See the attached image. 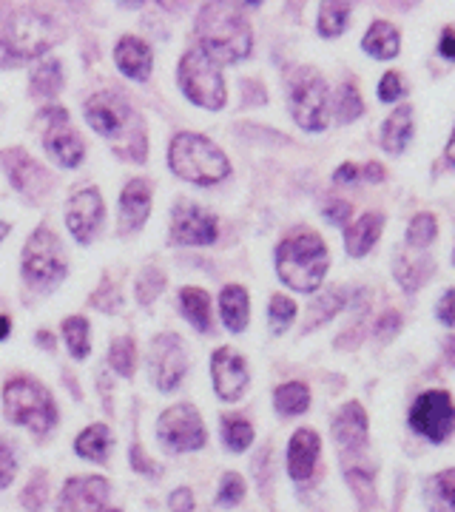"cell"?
Listing matches in <instances>:
<instances>
[{"label": "cell", "instance_id": "cell-40", "mask_svg": "<svg viewBox=\"0 0 455 512\" xmlns=\"http://www.w3.org/2000/svg\"><path fill=\"white\" fill-rule=\"evenodd\" d=\"M268 316H271L273 333H285V330L291 328L293 319H296V302L288 299V296H273Z\"/></svg>", "mask_w": 455, "mask_h": 512}, {"label": "cell", "instance_id": "cell-44", "mask_svg": "<svg viewBox=\"0 0 455 512\" xmlns=\"http://www.w3.org/2000/svg\"><path fill=\"white\" fill-rule=\"evenodd\" d=\"M401 94H404V83L396 72H387L379 83V100L382 103H396Z\"/></svg>", "mask_w": 455, "mask_h": 512}, {"label": "cell", "instance_id": "cell-45", "mask_svg": "<svg viewBox=\"0 0 455 512\" xmlns=\"http://www.w3.org/2000/svg\"><path fill=\"white\" fill-rule=\"evenodd\" d=\"M43 501H46V481L37 476L29 487H26V493H23V504H26V510L29 512H40L43 510Z\"/></svg>", "mask_w": 455, "mask_h": 512}, {"label": "cell", "instance_id": "cell-15", "mask_svg": "<svg viewBox=\"0 0 455 512\" xmlns=\"http://www.w3.org/2000/svg\"><path fill=\"white\" fill-rule=\"evenodd\" d=\"M103 197L97 188H86V191H77L69 202V211H66V222H69V231L77 242H91L94 234L100 231L103 225Z\"/></svg>", "mask_w": 455, "mask_h": 512}, {"label": "cell", "instance_id": "cell-49", "mask_svg": "<svg viewBox=\"0 0 455 512\" xmlns=\"http://www.w3.org/2000/svg\"><path fill=\"white\" fill-rule=\"evenodd\" d=\"M350 205H347L345 200H333L325 205V220H330L333 225H347V220H350Z\"/></svg>", "mask_w": 455, "mask_h": 512}, {"label": "cell", "instance_id": "cell-20", "mask_svg": "<svg viewBox=\"0 0 455 512\" xmlns=\"http://www.w3.org/2000/svg\"><path fill=\"white\" fill-rule=\"evenodd\" d=\"M319 450H322V441L313 430L302 427L293 433L291 444H288V473H291L293 481H308L313 476Z\"/></svg>", "mask_w": 455, "mask_h": 512}, {"label": "cell", "instance_id": "cell-27", "mask_svg": "<svg viewBox=\"0 0 455 512\" xmlns=\"http://www.w3.org/2000/svg\"><path fill=\"white\" fill-rule=\"evenodd\" d=\"M413 137V109L399 106L382 126V148L387 154H401Z\"/></svg>", "mask_w": 455, "mask_h": 512}, {"label": "cell", "instance_id": "cell-23", "mask_svg": "<svg viewBox=\"0 0 455 512\" xmlns=\"http://www.w3.org/2000/svg\"><path fill=\"white\" fill-rule=\"evenodd\" d=\"M433 271H436V265L424 251H410V254L401 251V254H396V262H393V274H396L399 285L407 293L419 291Z\"/></svg>", "mask_w": 455, "mask_h": 512}, {"label": "cell", "instance_id": "cell-56", "mask_svg": "<svg viewBox=\"0 0 455 512\" xmlns=\"http://www.w3.org/2000/svg\"><path fill=\"white\" fill-rule=\"evenodd\" d=\"M444 353H447V362L455 367V336L444 339Z\"/></svg>", "mask_w": 455, "mask_h": 512}, {"label": "cell", "instance_id": "cell-21", "mask_svg": "<svg viewBox=\"0 0 455 512\" xmlns=\"http://www.w3.org/2000/svg\"><path fill=\"white\" fill-rule=\"evenodd\" d=\"M114 60L120 66V72L131 77V80H146L151 74V63H154V55H151V46L140 37H120L117 49H114Z\"/></svg>", "mask_w": 455, "mask_h": 512}, {"label": "cell", "instance_id": "cell-46", "mask_svg": "<svg viewBox=\"0 0 455 512\" xmlns=\"http://www.w3.org/2000/svg\"><path fill=\"white\" fill-rule=\"evenodd\" d=\"M165 279L160 271H146V276L140 279V302H154L157 293L163 291Z\"/></svg>", "mask_w": 455, "mask_h": 512}, {"label": "cell", "instance_id": "cell-26", "mask_svg": "<svg viewBox=\"0 0 455 512\" xmlns=\"http://www.w3.org/2000/svg\"><path fill=\"white\" fill-rule=\"evenodd\" d=\"M362 46H364V52H367L370 57H376V60H393V57L399 55L401 37L393 23H387V20H376V23L367 29Z\"/></svg>", "mask_w": 455, "mask_h": 512}, {"label": "cell", "instance_id": "cell-8", "mask_svg": "<svg viewBox=\"0 0 455 512\" xmlns=\"http://www.w3.org/2000/svg\"><path fill=\"white\" fill-rule=\"evenodd\" d=\"M180 86L191 103L202 109L217 111L225 106V80L219 74L217 63L208 60L200 49L188 52L180 63Z\"/></svg>", "mask_w": 455, "mask_h": 512}, {"label": "cell", "instance_id": "cell-30", "mask_svg": "<svg viewBox=\"0 0 455 512\" xmlns=\"http://www.w3.org/2000/svg\"><path fill=\"white\" fill-rule=\"evenodd\" d=\"M180 305L182 313H185V319H188L194 328H211V296L202 291V288H182Z\"/></svg>", "mask_w": 455, "mask_h": 512}, {"label": "cell", "instance_id": "cell-1", "mask_svg": "<svg viewBox=\"0 0 455 512\" xmlns=\"http://www.w3.org/2000/svg\"><path fill=\"white\" fill-rule=\"evenodd\" d=\"M86 120L89 126L109 140V146L134 163L146 157V131L140 114L131 109L126 97L114 92H100L86 100Z\"/></svg>", "mask_w": 455, "mask_h": 512}, {"label": "cell", "instance_id": "cell-16", "mask_svg": "<svg viewBox=\"0 0 455 512\" xmlns=\"http://www.w3.org/2000/svg\"><path fill=\"white\" fill-rule=\"evenodd\" d=\"M211 376H214V387H217L219 399H225V402H237L239 396L245 393V387H248V365L231 348H219L214 353Z\"/></svg>", "mask_w": 455, "mask_h": 512}, {"label": "cell", "instance_id": "cell-2", "mask_svg": "<svg viewBox=\"0 0 455 512\" xmlns=\"http://www.w3.org/2000/svg\"><path fill=\"white\" fill-rule=\"evenodd\" d=\"M200 52L214 63H237L251 55V26L231 3H208L197 18Z\"/></svg>", "mask_w": 455, "mask_h": 512}, {"label": "cell", "instance_id": "cell-48", "mask_svg": "<svg viewBox=\"0 0 455 512\" xmlns=\"http://www.w3.org/2000/svg\"><path fill=\"white\" fill-rule=\"evenodd\" d=\"M438 319H441V325H447V328H455V288L441 296V302H438Z\"/></svg>", "mask_w": 455, "mask_h": 512}, {"label": "cell", "instance_id": "cell-11", "mask_svg": "<svg viewBox=\"0 0 455 512\" xmlns=\"http://www.w3.org/2000/svg\"><path fill=\"white\" fill-rule=\"evenodd\" d=\"M157 433L165 447L174 453L200 450L205 444V424H202L200 413L188 404H177V407L165 410L157 424Z\"/></svg>", "mask_w": 455, "mask_h": 512}, {"label": "cell", "instance_id": "cell-52", "mask_svg": "<svg viewBox=\"0 0 455 512\" xmlns=\"http://www.w3.org/2000/svg\"><path fill=\"white\" fill-rule=\"evenodd\" d=\"M438 52L447 57V60H455V29H444L441 43H438Z\"/></svg>", "mask_w": 455, "mask_h": 512}, {"label": "cell", "instance_id": "cell-5", "mask_svg": "<svg viewBox=\"0 0 455 512\" xmlns=\"http://www.w3.org/2000/svg\"><path fill=\"white\" fill-rule=\"evenodd\" d=\"M3 402H6V419L12 424H23L32 433H49L52 424L57 421V410L49 390L43 384L32 382L26 376L12 379L3 390Z\"/></svg>", "mask_w": 455, "mask_h": 512}, {"label": "cell", "instance_id": "cell-61", "mask_svg": "<svg viewBox=\"0 0 455 512\" xmlns=\"http://www.w3.org/2000/svg\"><path fill=\"white\" fill-rule=\"evenodd\" d=\"M109 512H120V510H109Z\"/></svg>", "mask_w": 455, "mask_h": 512}, {"label": "cell", "instance_id": "cell-22", "mask_svg": "<svg viewBox=\"0 0 455 512\" xmlns=\"http://www.w3.org/2000/svg\"><path fill=\"white\" fill-rule=\"evenodd\" d=\"M151 214V191L146 180H131L120 194V225L123 231H137Z\"/></svg>", "mask_w": 455, "mask_h": 512}, {"label": "cell", "instance_id": "cell-47", "mask_svg": "<svg viewBox=\"0 0 455 512\" xmlns=\"http://www.w3.org/2000/svg\"><path fill=\"white\" fill-rule=\"evenodd\" d=\"M401 330V316L399 313H384L382 319H379V325H376V336L382 339V342H390L396 333Z\"/></svg>", "mask_w": 455, "mask_h": 512}, {"label": "cell", "instance_id": "cell-54", "mask_svg": "<svg viewBox=\"0 0 455 512\" xmlns=\"http://www.w3.org/2000/svg\"><path fill=\"white\" fill-rule=\"evenodd\" d=\"M333 180H336V183H356V180H359V168H356V165L353 163H345L342 165V168H336V174H333Z\"/></svg>", "mask_w": 455, "mask_h": 512}, {"label": "cell", "instance_id": "cell-43", "mask_svg": "<svg viewBox=\"0 0 455 512\" xmlns=\"http://www.w3.org/2000/svg\"><path fill=\"white\" fill-rule=\"evenodd\" d=\"M15 473H18V458L12 453V447L0 439V490H6L12 484Z\"/></svg>", "mask_w": 455, "mask_h": 512}, {"label": "cell", "instance_id": "cell-9", "mask_svg": "<svg viewBox=\"0 0 455 512\" xmlns=\"http://www.w3.org/2000/svg\"><path fill=\"white\" fill-rule=\"evenodd\" d=\"M328 83L316 72L302 69L291 80V114L305 131L328 128Z\"/></svg>", "mask_w": 455, "mask_h": 512}, {"label": "cell", "instance_id": "cell-33", "mask_svg": "<svg viewBox=\"0 0 455 512\" xmlns=\"http://www.w3.org/2000/svg\"><path fill=\"white\" fill-rule=\"evenodd\" d=\"M350 20V3H322L319 6V35L339 37L347 29Z\"/></svg>", "mask_w": 455, "mask_h": 512}, {"label": "cell", "instance_id": "cell-17", "mask_svg": "<svg viewBox=\"0 0 455 512\" xmlns=\"http://www.w3.org/2000/svg\"><path fill=\"white\" fill-rule=\"evenodd\" d=\"M106 495L109 484L100 476L69 478L57 501V512H100Z\"/></svg>", "mask_w": 455, "mask_h": 512}, {"label": "cell", "instance_id": "cell-37", "mask_svg": "<svg viewBox=\"0 0 455 512\" xmlns=\"http://www.w3.org/2000/svg\"><path fill=\"white\" fill-rule=\"evenodd\" d=\"M436 234H438L436 217H433V214H419V217H413V220H410V228H407V245H410V248H416V251H424V248H430V245H433Z\"/></svg>", "mask_w": 455, "mask_h": 512}, {"label": "cell", "instance_id": "cell-19", "mask_svg": "<svg viewBox=\"0 0 455 512\" xmlns=\"http://www.w3.org/2000/svg\"><path fill=\"white\" fill-rule=\"evenodd\" d=\"M333 439L345 453H359L367 444V413L362 404L350 402L333 419Z\"/></svg>", "mask_w": 455, "mask_h": 512}, {"label": "cell", "instance_id": "cell-34", "mask_svg": "<svg viewBox=\"0 0 455 512\" xmlns=\"http://www.w3.org/2000/svg\"><path fill=\"white\" fill-rule=\"evenodd\" d=\"M63 339H66L69 353H72L74 359H86L89 356V322L83 316H69L63 322Z\"/></svg>", "mask_w": 455, "mask_h": 512}, {"label": "cell", "instance_id": "cell-12", "mask_svg": "<svg viewBox=\"0 0 455 512\" xmlns=\"http://www.w3.org/2000/svg\"><path fill=\"white\" fill-rule=\"evenodd\" d=\"M40 123H43V140H46V151L55 157V163L63 168H74L83 163V143L69 126L66 109H46L40 111Z\"/></svg>", "mask_w": 455, "mask_h": 512}, {"label": "cell", "instance_id": "cell-38", "mask_svg": "<svg viewBox=\"0 0 455 512\" xmlns=\"http://www.w3.org/2000/svg\"><path fill=\"white\" fill-rule=\"evenodd\" d=\"M364 111V103L359 92H356V86L353 83H345L339 92H336V120L339 123H353V120H359Z\"/></svg>", "mask_w": 455, "mask_h": 512}, {"label": "cell", "instance_id": "cell-42", "mask_svg": "<svg viewBox=\"0 0 455 512\" xmlns=\"http://www.w3.org/2000/svg\"><path fill=\"white\" fill-rule=\"evenodd\" d=\"M242 495H245V481L237 473H228V476L222 478V484H219V493L217 501L222 507H234L242 501Z\"/></svg>", "mask_w": 455, "mask_h": 512}, {"label": "cell", "instance_id": "cell-55", "mask_svg": "<svg viewBox=\"0 0 455 512\" xmlns=\"http://www.w3.org/2000/svg\"><path fill=\"white\" fill-rule=\"evenodd\" d=\"M359 177H364V180H370V183H382L384 180V168L382 165L370 163L364 171H359Z\"/></svg>", "mask_w": 455, "mask_h": 512}, {"label": "cell", "instance_id": "cell-6", "mask_svg": "<svg viewBox=\"0 0 455 512\" xmlns=\"http://www.w3.org/2000/svg\"><path fill=\"white\" fill-rule=\"evenodd\" d=\"M57 37H60V29L49 15L23 9V12H15L9 18L0 43L6 46V52L12 57H37L49 52Z\"/></svg>", "mask_w": 455, "mask_h": 512}, {"label": "cell", "instance_id": "cell-25", "mask_svg": "<svg viewBox=\"0 0 455 512\" xmlns=\"http://www.w3.org/2000/svg\"><path fill=\"white\" fill-rule=\"evenodd\" d=\"M382 214H364L345 231V245L350 256H364L382 237Z\"/></svg>", "mask_w": 455, "mask_h": 512}, {"label": "cell", "instance_id": "cell-31", "mask_svg": "<svg viewBox=\"0 0 455 512\" xmlns=\"http://www.w3.org/2000/svg\"><path fill=\"white\" fill-rule=\"evenodd\" d=\"M273 402H276V410H279L282 416H302L310 407L308 384L288 382L282 384V387H276Z\"/></svg>", "mask_w": 455, "mask_h": 512}, {"label": "cell", "instance_id": "cell-60", "mask_svg": "<svg viewBox=\"0 0 455 512\" xmlns=\"http://www.w3.org/2000/svg\"><path fill=\"white\" fill-rule=\"evenodd\" d=\"M6 234H9V225H6V222H0V239L6 237Z\"/></svg>", "mask_w": 455, "mask_h": 512}, {"label": "cell", "instance_id": "cell-51", "mask_svg": "<svg viewBox=\"0 0 455 512\" xmlns=\"http://www.w3.org/2000/svg\"><path fill=\"white\" fill-rule=\"evenodd\" d=\"M131 464H134V470H140V473H151V476H160V467L154 464V461H146L143 453H140V447H131Z\"/></svg>", "mask_w": 455, "mask_h": 512}, {"label": "cell", "instance_id": "cell-35", "mask_svg": "<svg viewBox=\"0 0 455 512\" xmlns=\"http://www.w3.org/2000/svg\"><path fill=\"white\" fill-rule=\"evenodd\" d=\"M63 89V69L57 60H49L43 66H37L32 72V92L40 97H55Z\"/></svg>", "mask_w": 455, "mask_h": 512}, {"label": "cell", "instance_id": "cell-59", "mask_svg": "<svg viewBox=\"0 0 455 512\" xmlns=\"http://www.w3.org/2000/svg\"><path fill=\"white\" fill-rule=\"evenodd\" d=\"M12 60H15V57L9 55V52H6V46H3V43H0V69H3V66H9V63H12Z\"/></svg>", "mask_w": 455, "mask_h": 512}, {"label": "cell", "instance_id": "cell-50", "mask_svg": "<svg viewBox=\"0 0 455 512\" xmlns=\"http://www.w3.org/2000/svg\"><path fill=\"white\" fill-rule=\"evenodd\" d=\"M171 510L174 512H188V510H194V493L191 490H185V487H180V490H174L171 493Z\"/></svg>", "mask_w": 455, "mask_h": 512}, {"label": "cell", "instance_id": "cell-10", "mask_svg": "<svg viewBox=\"0 0 455 512\" xmlns=\"http://www.w3.org/2000/svg\"><path fill=\"white\" fill-rule=\"evenodd\" d=\"M410 427L433 444L450 439L455 430V404L444 390H427L410 407Z\"/></svg>", "mask_w": 455, "mask_h": 512}, {"label": "cell", "instance_id": "cell-24", "mask_svg": "<svg viewBox=\"0 0 455 512\" xmlns=\"http://www.w3.org/2000/svg\"><path fill=\"white\" fill-rule=\"evenodd\" d=\"M219 313L222 322L231 333H242L248 328V313H251V302H248V291L239 285H228L219 293Z\"/></svg>", "mask_w": 455, "mask_h": 512}, {"label": "cell", "instance_id": "cell-29", "mask_svg": "<svg viewBox=\"0 0 455 512\" xmlns=\"http://www.w3.org/2000/svg\"><path fill=\"white\" fill-rule=\"evenodd\" d=\"M74 450L89 461H106L111 450V433L106 424H91L89 430H83L77 441H74Z\"/></svg>", "mask_w": 455, "mask_h": 512}, {"label": "cell", "instance_id": "cell-7", "mask_svg": "<svg viewBox=\"0 0 455 512\" xmlns=\"http://www.w3.org/2000/svg\"><path fill=\"white\" fill-rule=\"evenodd\" d=\"M23 276L32 288H43V291L55 288L66 276V256L60 248V239L52 231L40 228L29 237L23 251Z\"/></svg>", "mask_w": 455, "mask_h": 512}, {"label": "cell", "instance_id": "cell-28", "mask_svg": "<svg viewBox=\"0 0 455 512\" xmlns=\"http://www.w3.org/2000/svg\"><path fill=\"white\" fill-rule=\"evenodd\" d=\"M424 501L433 512H455V467L427 481Z\"/></svg>", "mask_w": 455, "mask_h": 512}, {"label": "cell", "instance_id": "cell-58", "mask_svg": "<svg viewBox=\"0 0 455 512\" xmlns=\"http://www.w3.org/2000/svg\"><path fill=\"white\" fill-rule=\"evenodd\" d=\"M9 328H12L9 316H0V339H6V336H9Z\"/></svg>", "mask_w": 455, "mask_h": 512}, {"label": "cell", "instance_id": "cell-32", "mask_svg": "<svg viewBox=\"0 0 455 512\" xmlns=\"http://www.w3.org/2000/svg\"><path fill=\"white\" fill-rule=\"evenodd\" d=\"M222 439L225 447L234 450V453H245L254 441V427L251 421L242 419V416H225L222 419Z\"/></svg>", "mask_w": 455, "mask_h": 512}, {"label": "cell", "instance_id": "cell-39", "mask_svg": "<svg viewBox=\"0 0 455 512\" xmlns=\"http://www.w3.org/2000/svg\"><path fill=\"white\" fill-rule=\"evenodd\" d=\"M111 367L120 373V376H131L134 373V365H137V350H134V342L131 339H114L109 353Z\"/></svg>", "mask_w": 455, "mask_h": 512}, {"label": "cell", "instance_id": "cell-18", "mask_svg": "<svg viewBox=\"0 0 455 512\" xmlns=\"http://www.w3.org/2000/svg\"><path fill=\"white\" fill-rule=\"evenodd\" d=\"M0 160H3V168H6V174H9V180L15 183L18 191H23L26 197H43L46 191H49V174L40 168V165L26 154V151H3L0 154Z\"/></svg>", "mask_w": 455, "mask_h": 512}, {"label": "cell", "instance_id": "cell-4", "mask_svg": "<svg viewBox=\"0 0 455 512\" xmlns=\"http://www.w3.org/2000/svg\"><path fill=\"white\" fill-rule=\"evenodd\" d=\"M171 171L194 185H214L231 174L228 157L202 134H177L168 146Z\"/></svg>", "mask_w": 455, "mask_h": 512}, {"label": "cell", "instance_id": "cell-3", "mask_svg": "<svg viewBox=\"0 0 455 512\" xmlns=\"http://www.w3.org/2000/svg\"><path fill=\"white\" fill-rule=\"evenodd\" d=\"M328 248L316 234H296L276 251L279 279L299 293H313L328 274Z\"/></svg>", "mask_w": 455, "mask_h": 512}, {"label": "cell", "instance_id": "cell-57", "mask_svg": "<svg viewBox=\"0 0 455 512\" xmlns=\"http://www.w3.org/2000/svg\"><path fill=\"white\" fill-rule=\"evenodd\" d=\"M447 163L455 168V128H453V137H450V143H447Z\"/></svg>", "mask_w": 455, "mask_h": 512}, {"label": "cell", "instance_id": "cell-62", "mask_svg": "<svg viewBox=\"0 0 455 512\" xmlns=\"http://www.w3.org/2000/svg\"><path fill=\"white\" fill-rule=\"evenodd\" d=\"M453 262H455V251H453Z\"/></svg>", "mask_w": 455, "mask_h": 512}, {"label": "cell", "instance_id": "cell-13", "mask_svg": "<svg viewBox=\"0 0 455 512\" xmlns=\"http://www.w3.org/2000/svg\"><path fill=\"white\" fill-rule=\"evenodd\" d=\"M188 370L185 350L177 333H163L151 348V376L160 390H174Z\"/></svg>", "mask_w": 455, "mask_h": 512}, {"label": "cell", "instance_id": "cell-41", "mask_svg": "<svg viewBox=\"0 0 455 512\" xmlns=\"http://www.w3.org/2000/svg\"><path fill=\"white\" fill-rule=\"evenodd\" d=\"M345 476H347V484L353 487L356 498L362 501V507H373V501H376L373 476H370V473H364V470H359V467H347Z\"/></svg>", "mask_w": 455, "mask_h": 512}, {"label": "cell", "instance_id": "cell-14", "mask_svg": "<svg viewBox=\"0 0 455 512\" xmlns=\"http://www.w3.org/2000/svg\"><path fill=\"white\" fill-rule=\"evenodd\" d=\"M171 239L180 245H211L217 239V220L197 205L182 202L171 217Z\"/></svg>", "mask_w": 455, "mask_h": 512}, {"label": "cell", "instance_id": "cell-53", "mask_svg": "<svg viewBox=\"0 0 455 512\" xmlns=\"http://www.w3.org/2000/svg\"><path fill=\"white\" fill-rule=\"evenodd\" d=\"M103 288H106V293H109V296H106V299H100V302H94V305H97V308H103V311H117V308H120V296H117V288H114L111 282H106Z\"/></svg>", "mask_w": 455, "mask_h": 512}, {"label": "cell", "instance_id": "cell-36", "mask_svg": "<svg viewBox=\"0 0 455 512\" xmlns=\"http://www.w3.org/2000/svg\"><path fill=\"white\" fill-rule=\"evenodd\" d=\"M342 305H345V291H342V288H330L328 293H322V296L310 305L308 330L316 328V325H322V322H328L330 316H336V313L342 311Z\"/></svg>", "mask_w": 455, "mask_h": 512}]
</instances>
